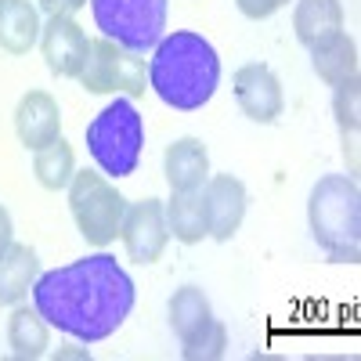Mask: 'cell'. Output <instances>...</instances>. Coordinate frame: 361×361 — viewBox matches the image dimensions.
<instances>
[{"label": "cell", "mask_w": 361, "mask_h": 361, "mask_svg": "<svg viewBox=\"0 0 361 361\" xmlns=\"http://www.w3.org/2000/svg\"><path fill=\"white\" fill-rule=\"evenodd\" d=\"M33 307L47 325L80 343L109 340L134 311V279L109 253L54 267L33 282Z\"/></svg>", "instance_id": "obj_1"}, {"label": "cell", "mask_w": 361, "mask_h": 361, "mask_svg": "<svg viewBox=\"0 0 361 361\" xmlns=\"http://www.w3.org/2000/svg\"><path fill=\"white\" fill-rule=\"evenodd\" d=\"M148 87L177 112L202 109L221 87V58L214 44L192 29H173L152 47Z\"/></svg>", "instance_id": "obj_2"}, {"label": "cell", "mask_w": 361, "mask_h": 361, "mask_svg": "<svg viewBox=\"0 0 361 361\" xmlns=\"http://www.w3.org/2000/svg\"><path fill=\"white\" fill-rule=\"evenodd\" d=\"M307 224L314 243L336 264L361 260V188L350 173H325L311 188Z\"/></svg>", "instance_id": "obj_3"}, {"label": "cell", "mask_w": 361, "mask_h": 361, "mask_svg": "<svg viewBox=\"0 0 361 361\" xmlns=\"http://www.w3.org/2000/svg\"><path fill=\"white\" fill-rule=\"evenodd\" d=\"M87 152L105 177H130L145 152V119L130 98H116L87 123Z\"/></svg>", "instance_id": "obj_4"}, {"label": "cell", "mask_w": 361, "mask_h": 361, "mask_svg": "<svg viewBox=\"0 0 361 361\" xmlns=\"http://www.w3.org/2000/svg\"><path fill=\"white\" fill-rule=\"evenodd\" d=\"M69 209L80 235L87 238V246L105 250L116 243L119 228H123L127 199L105 173L83 170V173H73L69 180Z\"/></svg>", "instance_id": "obj_5"}, {"label": "cell", "mask_w": 361, "mask_h": 361, "mask_svg": "<svg viewBox=\"0 0 361 361\" xmlns=\"http://www.w3.org/2000/svg\"><path fill=\"white\" fill-rule=\"evenodd\" d=\"M90 11L102 37L134 54H145L166 33L170 0H90Z\"/></svg>", "instance_id": "obj_6"}, {"label": "cell", "mask_w": 361, "mask_h": 361, "mask_svg": "<svg viewBox=\"0 0 361 361\" xmlns=\"http://www.w3.org/2000/svg\"><path fill=\"white\" fill-rule=\"evenodd\" d=\"M76 80L90 94H119V98L134 102L148 90V66L141 54L112 44L109 37H98V40H90L83 73Z\"/></svg>", "instance_id": "obj_7"}, {"label": "cell", "mask_w": 361, "mask_h": 361, "mask_svg": "<svg viewBox=\"0 0 361 361\" xmlns=\"http://www.w3.org/2000/svg\"><path fill=\"white\" fill-rule=\"evenodd\" d=\"M119 238L127 246V257L134 264H156L170 243V228H166V209L163 199L148 195L137 202H127L123 214V228H119Z\"/></svg>", "instance_id": "obj_8"}, {"label": "cell", "mask_w": 361, "mask_h": 361, "mask_svg": "<svg viewBox=\"0 0 361 361\" xmlns=\"http://www.w3.org/2000/svg\"><path fill=\"white\" fill-rule=\"evenodd\" d=\"M202 199H206V217H209V238L217 243H231L235 231L246 221V185L231 173H209V180L202 185Z\"/></svg>", "instance_id": "obj_9"}, {"label": "cell", "mask_w": 361, "mask_h": 361, "mask_svg": "<svg viewBox=\"0 0 361 361\" xmlns=\"http://www.w3.org/2000/svg\"><path fill=\"white\" fill-rule=\"evenodd\" d=\"M87 33L76 25L73 15H54L47 18V25L40 29V51H44V62L54 76L62 80H76L83 73L87 62Z\"/></svg>", "instance_id": "obj_10"}, {"label": "cell", "mask_w": 361, "mask_h": 361, "mask_svg": "<svg viewBox=\"0 0 361 361\" xmlns=\"http://www.w3.org/2000/svg\"><path fill=\"white\" fill-rule=\"evenodd\" d=\"M231 87H235L238 109H243L253 123H275L286 109V94H282L279 76L260 62H250V66L238 69Z\"/></svg>", "instance_id": "obj_11"}, {"label": "cell", "mask_w": 361, "mask_h": 361, "mask_svg": "<svg viewBox=\"0 0 361 361\" xmlns=\"http://www.w3.org/2000/svg\"><path fill=\"white\" fill-rule=\"evenodd\" d=\"M15 134L29 152H37V148L51 145L54 137H62V109H58V102L47 90L22 94V102L15 109Z\"/></svg>", "instance_id": "obj_12"}, {"label": "cell", "mask_w": 361, "mask_h": 361, "mask_svg": "<svg viewBox=\"0 0 361 361\" xmlns=\"http://www.w3.org/2000/svg\"><path fill=\"white\" fill-rule=\"evenodd\" d=\"M163 173L170 192H202L209 180V152L199 137H177L166 156H163Z\"/></svg>", "instance_id": "obj_13"}, {"label": "cell", "mask_w": 361, "mask_h": 361, "mask_svg": "<svg viewBox=\"0 0 361 361\" xmlns=\"http://www.w3.org/2000/svg\"><path fill=\"white\" fill-rule=\"evenodd\" d=\"M40 8L29 0H0V51L29 54L40 44Z\"/></svg>", "instance_id": "obj_14"}, {"label": "cell", "mask_w": 361, "mask_h": 361, "mask_svg": "<svg viewBox=\"0 0 361 361\" xmlns=\"http://www.w3.org/2000/svg\"><path fill=\"white\" fill-rule=\"evenodd\" d=\"M293 29L304 47H314L343 29V4L340 0H296Z\"/></svg>", "instance_id": "obj_15"}, {"label": "cell", "mask_w": 361, "mask_h": 361, "mask_svg": "<svg viewBox=\"0 0 361 361\" xmlns=\"http://www.w3.org/2000/svg\"><path fill=\"white\" fill-rule=\"evenodd\" d=\"M166 228L177 243L185 246H195L209 235V217H206V199L202 192H173L166 202Z\"/></svg>", "instance_id": "obj_16"}, {"label": "cell", "mask_w": 361, "mask_h": 361, "mask_svg": "<svg viewBox=\"0 0 361 361\" xmlns=\"http://www.w3.org/2000/svg\"><path fill=\"white\" fill-rule=\"evenodd\" d=\"M311 66H314V73H318L322 83L340 87L343 80H354L357 76V44L340 29V33H333L329 40H322V44L311 47Z\"/></svg>", "instance_id": "obj_17"}, {"label": "cell", "mask_w": 361, "mask_h": 361, "mask_svg": "<svg viewBox=\"0 0 361 361\" xmlns=\"http://www.w3.org/2000/svg\"><path fill=\"white\" fill-rule=\"evenodd\" d=\"M37 275H40L37 253L22 243H11L0 253V304H8V307L22 304V296L33 289Z\"/></svg>", "instance_id": "obj_18"}, {"label": "cell", "mask_w": 361, "mask_h": 361, "mask_svg": "<svg viewBox=\"0 0 361 361\" xmlns=\"http://www.w3.org/2000/svg\"><path fill=\"white\" fill-rule=\"evenodd\" d=\"M8 347L18 361H37L51 347V325L37 307H15L8 318Z\"/></svg>", "instance_id": "obj_19"}, {"label": "cell", "mask_w": 361, "mask_h": 361, "mask_svg": "<svg viewBox=\"0 0 361 361\" xmlns=\"http://www.w3.org/2000/svg\"><path fill=\"white\" fill-rule=\"evenodd\" d=\"M333 116H336V127L343 134V156H347V170L350 177L357 173V127H361V83L343 80L333 94Z\"/></svg>", "instance_id": "obj_20"}, {"label": "cell", "mask_w": 361, "mask_h": 361, "mask_svg": "<svg viewBox=\"0 0 361 361\" xmlns=\"http://www.w3.org/2000/svg\"><path fill=\"white\" fill-rule=\"evenodd\" d=\"M33 173L47 192H62L69 188V180L76 173V152L66 137H54L51 145L33 152Z\"/></svg>", "instance_id": "obj_21"}, {"label": "cell", "mask_w": 361, "mask_h": 361, "mask_svg": "<svg viewBox=\"0 0 361 361\" xmlns=\"http://www.w3.org/2000/svg\"><path fill=\"white\" fill-rule=\"evenodd\" d=\"M209 318H214V307H209V296L199 286H180L170 296V329L177 333L180 343L195 336Z\"/></svg>", "instance_id": "obj_22"}, {"label": "cell", "mask_w": 361, "mask_h": 361, "mask_svg": "<svg viewBox=\"0 0 361 361\" xmlns=\"http://www.w3.org/2000/svg\"><path fill=\"white\" fill-rule=\"evenodd\" d=\"M224 347H228L224 322L209 318L195 336H188L185 343H180V357L185 361H217V357H224Z\"/></svg>", "instance_id": "obj_23"}, {"label": "cell", "mask_w": 361, "mask_h": 361, "mask_svg": "<svg viewBox=\"0 0 361 361\" xmlns=\"http://www.w3.org/2000/svg\"><path fill=\"white\" fill-rule=\"evenodd\" d=\"M238 4V11H243L246 18H253V22H260V18H271L279 11V0H235Z\"/></svg>", "instance_id": "obj_24"}, {"label": "cell", "mask_w": 361, "mask_h": 361, "mask_svg": "<svg viewBox=\"0 0 361 361\" xmlns=\"http://www.w3.org/2000/svg\"><path fill=\"white\" fill-rule=\"evenodd\" d=\"M37 4L47 18H54V15H76L80 8H87V0H37Z\"/></svg>", "instance_id": "obj_25"}, {"label": "cell", "mask_w": 361, "mask_h": 361, "mask_svg": "<svg viewBox=\"0 0 361 361\" xmlns=\"http://www.w3.org/2000/svg\"><path fill=\"white\" fill-rule=\"evenodd\" d=\"M15 243V224H11V214H8V206L0 202V253H4L8 246Z\"/></svg>", "instance_id": "obj_26"}, {"label": "cell", "mask_w": 361, "mask_h": 361, "mask_svg": "<svg viewBox=\"0 0 361 361\" xmlns=\"http://www.w3.org/2000/svg\"><path fill=\"white\" fill-rule=\"evenodd\" d=\"M73 354H76V357H90L87 350H58V357H73Z\"/></svg>", "instance_id": "obj_27"}, {"label": "cell", "mask_w": 361, "mask_h": 361, "mask_svg": "<svg viewBox=\"0 0 361 361\" xmlns=\"http://www.w3.org/2000/svg\"><path fill=\"white\" fill-rule=\"evenodd\" d=\"M282 4H289V0H279V8H282Z\"/></svg>", "instance_id": "obj_28"}]
</instances>
